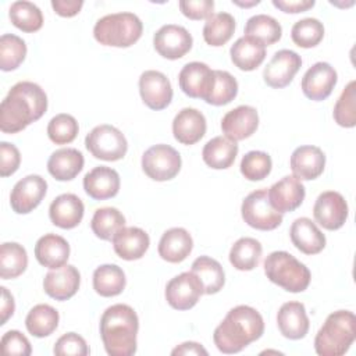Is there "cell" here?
Returning <instances> with one entry per match:
<instances>
[{
    "instance_id": "277c9868",
    "label": "cell",
    "mask_w": 356,
    "mask_h": 356,
    "mask_svg": "<svg viewBox=\"0 0 356 356\" xmlns=\"http://www.w3.org/2000/svg\"><path fill=\"white\" fill-rule=\"evenodd\" d=\"M356 338V317L349 310L331 313L314 338V349L320 356H342Z\"/></svg>"
},
{
    "instance_id": "60d3db41",
    "label": "cell",
    "mask_w": 356,
    "mask_h": 356,
    "mask_svg": "<svg viewBox=\"0 0 356 356\" xmlns=\"http://www.w3.org/2000/svg\"><path fill=\"white\" fill-rule=\"evenodd\" d=\"M122 227H125V217L115 207L97 209L90 221L93 234L103 241H111Z\"/></svg>"
},
{
    "instance_id": "3957f363",
    "label": "cell",
    "mask_w": 356,
    "mask_h": 356,
    "mask_svg": "<svg viewBox=\"0 0 356 356\" xmlns=\"http://www.w3.org/2000/svg\"><path fill=\"white\" fill-rule=\"evenodd\" d=\"M139 320L136 312L124 303L104 310L100 318V337L110 356H131L136 352Z\"/></svg>"
},
{
    "instance_id": "9a60e30c",
    "label": "cell",
    "mask_w": 356,
    "mask_h": 356,
    "mask_svg": "<svg viewBox=\"0 0 356 356\" xmlns=\"http://www.w3.org/2000/svg\"><path fill=\"white\" fill-rule=\"evenodd\" d=\"M302 65V58L293 50L282 49L274 53L263 71L264 82L274 88L281 89L288 86Z\"/></svg>"
},
{
    "instance_id": "f546056e",
    "label": "cell",
    "mask_w": 356,
    "mask_h": 356,
    "mask_svg": "<svg viewBox=\"0 0 356 356\" xmlns=\"http://www.w3.org/2000/svg\"><path fill=\"white\" fill-rule=\"evenodd\" d=\"M83 154L74 147H63L51 153L47 160V171L57 181H71L83 168Z\"/></svg>"
},
{
    "instance_id": "f907efd6",
    "label": "cell",
    "mask_w": 356,
    "mask_h": 356,
    "mask_svg": "<svg viewBox=\"0 0 356 356\" xmlns=\"http://www.w3.org/2000/svg\"><path fill=\"white\" fill-rule=\"evenodd\" d=\"M181 13L189 19H207L214 13V1L213 0H181L179 1Z\"/></svg>"
},
{
    "instance_id": "484cf974",
    "label": "cell",
    "mask_w": 356,
    "mask_h": 356,
    "mask_svg": "<svg viewBox=\"0 0 356 356\" xmlns=\"http://www.w3.org/2000/svg\"><path fill=\"white\" fill-rule=\"evenodd\" d=\"M293 246L305 254H317L325 248V236L307 217L296 218L289 229Z\"/></svg>"
},
{
    "instance_id": "f35d334b",
    "label": "cell",
    "mask_w": 356,
    "mask_h": 356,
    "mask_svg": "<svg viewBox=\"0 0 356 356\" xmlns=\"http://www.w3.org/2000/svg\"><path fill=\"white\" fill-rule=\"evenodd\" d=\"M8 17L15 28L26 33L36 32L43 25V15L40 8L26 0L14 1L8 8Z\"/></svg>"
},
{
    "instance_id": "2e32d148",
    "label": "cell",
    "mask_w": 356,
    "mask_h": 356,
    "mask_svg": "<svg viewBox=\"0 0 356 356\" xmlns=\"http://www.w3.org/2000/svg\"><path fill=\"white\" fill-rule=\"evenodd\" d=\"M338 75L332 65L324 61L313 64L303 75L300 88L303 95L314 102L327 99L337 85Z\"/></svg>"
},
{
    "instance_id": "ab89813d",
    "label": "cell",
    "mask_w": 356,
    "mask_h": 356,
    "mask_svg": "<svg viewBox=\"0 0 356 356\" xmlns=\"http://www.w3.org/2000/svg\"><path fill=\"white\" fill-rule=\"evenodd\" d=\"M245 36L254 38L264 46H270L281 39L282 28L275 18L266 14H257L248 19L245 25Z\"/></svg>"
},
{
    "instance_id": "7402d4cb",
    "label": "cell",
    "mask_w": 356,
    "mask_h": 356,
    "mask_svg": "<svg viewBox=\"0 0 356 356\" xmlns=\"http://www.w3.org/2000/svg\"><path fill=\"white\" fill-rule=\"evenodd\" d=\"M206 118L204 115L192 107H185L174 117L172 134L174 138L182 145H195L206 134Z\"/></svg>"
},
{
    "instance_id": "ba28073f",
    "label": "cell",
    "mask_w": 356,
    "mask_h": 356,
    "mask_svg": "<svg viewBox=\"0 0 356 356\" xmlns=\"http://www.w3.org/2000/svg\"><path fill=\"white\" fill-rule=\"evenodd\" d=\"M241 214L249 227L260 231L275 229L282 222V214L271 207L266 188L253 191L243 199Z\"/></svg>"
},
{
    "instance_id": "603a6c76",
    "label": "cell",
    "mask_w": 356,
    "mask_h": 356,
    "mask_svg": "<svg viewBox=\"0 0 356 356\" xmlns=\"http://www.w3.org/2000/svg\"><path fill=\"white\" fill-rule=\"evenodd\" d=\"M114 252L124 260H138L149 249L150 238L139 227H122L111 239Z\"/></svg>"
},
{
    "instance_id": "d6986e66",
    "label": "cell",
    "mask_w": 356,
    "mask_h": 356,
    "mask_svg": "<svg viewBox=\"0 0 356 356\" xmlns=\"http://www.w3.org/2000/svg\"><path fill=\"white\" fill-rule=\"evenodd\" d=\"M305 195L303 184L293 175H285L267 191L271 207L281 214L298 209L303 203Z\"/></svg>"
},
{
    "instance_id": "ee69618b",
    "label": "cell",
    "mask_w": 356,
    "mask_h": 356,
    "mask_svg": "<svg viewBox=\"0 0 356 356\" xmlns=\"http://www.w3.org/2000/svg\"><path fill=\"white\" fill-rule=\"evenodd\" d=\"M356 82L350 81L334 106V120L343 128H353L356 125Z\"/></svg>"
},
{
    "instance_id": "9f6ffc18",
    "label": "cell",
    "mask_w": 356,
    "mask_h": 356,
    "mask_svg": "<svg viewBox=\"0 0 356 356\" xmlns=\"http://www.w3.org/2000/svg\"><path fill=\"white\" fill-rule=\"evenodd\" d=\"M171 355H207V350L197 342H184L172 349Z\"/></svg>"
},
{
    "instance_id": "7c38bea8",
    "label": "cell",
    "mask_w": 356,
    "mask_h": 356,
    "mask_svg": "<svg viewBox=\"0 0 356 356\" xmlns=\"http://www.w3.org/2000/svg\"><path fill=\"white\" fill-rule=\"evenodd\" d=\"M47 192V182L36 174H31L19 179L11 193L10 204L17 214H28L36 209Z\"/></svg>"
},
{
    "instance_id": "e575fe53",
    "label": "cell",
    "mask_w": 356,
    "mask_h": 356,
    "mask_svg": "<svg viewBox=\"0 0 356 356\" xmlns=\"http://www.w3.org/2000/svg\"><path fill=\"white\" fill-rule=\"evenodd\" d=\"M58 312L46 303L33 306L25 318L26 330L31 335L36 338H44L53 334L58 325Z\"/></svg>"
},
{
    "instance_id": "7dc6e473",
    "label": "cell",
    "mask_w": 356,
    "mask_h": 356,
    "mask_svg": "<svg viewBox=\"0 0 356 356\" xmlns=\"http://www.w3.org/2000/svg\"><path fill=\"white\" fill-rule=\"evenodd\" d=\"M216 82L214 88L206 100V103L211 106H224L231 103L238 95V82L236 79L228 72L221 70H214Z\"/></svg>"
},
{
    "instance_id": "4dcf8cb0",
    "label": "cell",
    "mask_w": 356,
    "mask_h": 356,
    "mask_svg": "<svg viewBox=\"0 0 356 356\" xmlns=\"http://www.w3.org/2000/svg\"><path fill=\"white\" fill-rule=\"evenodd\" d=\"M231 61L242 71L256 70L266 58V46L250 36L239 38L229 50Z\"/></svg>"
},
{
    "instance_id": "ffe728a7",
    "label": "cell",
    "mask_w": 356,
    "mask_h": 356,
    "mask_svg": "<svg viewBox=\"0 0 356 356\" xmlns=\"http://www.w3.org/2000/svg\"><path fill=\"white\" fill-rule=\"evenodd\" d=\"M81 284V274L76 267L64 264L60 268L50 270L43 278L44 292L56 300H67L72 298Z\"/></svg>"
},
{
    "instance_id": "6da1fadb",
    "label": "cell",
    "mask_w": 356,
    "mask_h": 356,
    "mask_svg": "<svg viewBox=\"0 0 356 356\" xmlns=\"http://www.w3.org/2000/svg\"><path fill=\"white\" fill-rule=\"evenodd\" d=\"M47 110V96L35 82L15 83L0 104V129L4 134H17Z\"/></svg>"
},
{
    "instance_id": "db71d44e",
    "label": "cell",
    "mask_w": 356,
    "mask_h": 356,
    "mask_svg": "<svg viewBox=\"0 0 356 356\" xmlns=\"http://www.w3.org/2000/svg\"><path fill=\"white\" fill-rule=\"evenodd\" d=\"M82 6H83L82 0H53L51 1V7L54 13L65 18L76 15L81 11Z\"/></svg>"
},
{
    "instance_id": "4316f807",
    "label": "cell",
    "mask_w": 356,
    "mask_h": 356,
    "mask_svg": "<svg viewBox=\"0 0 356 356\" xmlns=\"http://www.w3.org/2000/svg\"><path fill=\"white\" fill-rule=\"evenodd\" d=\"M280 332L288 339H302L309 331V317L305 305L300 302H286L277 313Z\"/></svg>"
},
{
    "instance_id": "8d00e7d4",
    "label": "cell",
    "mask_w": 356,
    "mask_h": 356,
    "mask_svg": "<svg viewBox=\"0 0 356 356\" xmlns=\"http://www.w3.org/2000/svg\"><path fill=\"white\" fill-rule=\"evenodd\" d=\"M28 267V254L22 245L4 242L0 246V277L11 280L19 277Z\"/></svg>"
},
{
    "instance_id": "f5cc1de1",
    "label": "cell",
    "mask_w": 356,
    "mask_h": 356,
    "mask_svg": "<svg viewBox=\"0 0 356 356\" xmlns=\"http://www.w3.org/2000/svg\"><path fill=\"white\" fill-rule=\"evenodd\" d=\"M314 0H273V6L288 14H298L314 7Z\"/></svg>"
},
{
    "instance_id": "11a10c76",
    "label": "cell",
    "mask_w": 356,
    "mask_h": 356,
    "mask_svg": "<svg viewBox=\"0 0 356 356\" xmlns=\"http://www.w3.org/2000/svg\"><path fill=\"white\" fill-rule=\"evenodd\" d=\"M1 325L7 323V320L14 314L15 310V303H14V298L13 295L8 292V289L6 286H1Z\"/></svg>"
},
{
    "instance_id": "b9f144b4",
    "label": "cell",
    "mask_w": 356,
    "mask_h": 356,
    "mask_svg": "<svg viewBox=\"0 0 356 356\" xmlns=\"http://www.w3.org/2000/svg\"><path fill=\"white\" fill-rule=\"evenodd\" d=\"M26 56L25 42L13 33H4L0 38V68L3 71L17 70Z\"/></svg>"
},
{
    "instance_id": "74e56055",
    "label": "cell",
    "mask_w": 356,
    "mask_h": 356,
    "mask_svg": "<svg viewBox=\"0 0 356 356\" xmlns=\"http://www.w3.org/2000/svg\"><path fill=\"white\" fill-rule=\"evenodd\" d=\"M235 32V19L229 13H216L206 19L203 39L209 46H224Z\"/></svg>"
},
{
    "instance_id": "d6a6232c",
    "label": "cell",
    "mask_w": 356,
    "mask_h": 356,
    "mask_svg": "<svg viewBox=\"0 0 356 356\" xmlns=\"http://www.w3.org/2000/svg\"><path fill=\"white\" fill-rule=\"evenodd\" d=\"M191 271L200 280L206 295H214L220 292L225 282V274L222 266L209 256H199L192 263Z\"/></svg>"
},
{
    "instance_id": "44dd1931",
    "label": "cell",
    "mask_w": 356,
    "mask_h": 356,
    "mask_svg": "<svg viewBox=\"0 0 356 356\" xmlns=\"http://www.w3.org/2000/svg\"><path fill=\"white\" fill-rule=\"evenodd\" d=\"M289 164L293 177L299 181H312L323 174L325 167V154L317 146H299L293 150Z\"/></svg>"
},
{
    "instance_id": "d590c367",
    "label": "cell",
    "mask_w": 356,
    "mask_h": 356,
    "mask_svg": "<svg viewBox=\"0 0 356 356\" xmlns=\"http://www.w3.org/2000/svg\"><path fill=\"white\" fill-rule=\"evenodd\" d=\"M263 253L261 243L249 236L239 238L229 250V263L239 271H250L259 266Z\"/></svg>"
},
{
    "instance_id": "5b68a950",
    "label": "cell",
    "mask_w": 356,
    "mask_h": 356,
    "mask_svg": "<svg viewBox=\"0 0 356 356\" xmlns=\"http://www.w3.org/2000/svg\"><path fill=\"white\" fill-rule=\"evenodd\" d=\"M143 32L140 18L134 13H115L97 19L93 28L95 39L103 46L129 47Z\"/></svg>"
},
{
    "instance_id": "d4e9b609",
    "label": "cell",
    "mask_w": 356,
    "mask_h": 356,
    "mask_svg": "<svg viewBox=\"0 0 356 356\" xmlns=\"http://www.w3.org/2000/svg\"><path fill=\"white\" fill-rule=\"evenodd\" d=\"M83 211V202L76 195L63 193L50 203L49 217L56 227L71 229L82 221Z\"/></svg>"
},
{
    "instance_id": "f1b7e54d",
    "label": "cell",
    "mask_w": 356,
    "mask_h": 356,
    "mask_svg": "<svg viewBox=\"0 0 356 356\" xmlns=\"http://www.w3.org/2000/svg\"><path fill=\"white\" fill-rule=\"evenodd\" d=\"M35 257L43 267L50 270L60 268L70 257V245L60 235L46 234L35 245Z\"/></svg>"
},
{
    "instance_id": "83f0119b",
    "label": "cell",
    "mask_w": 356,
    "mask_h": 356,
    "mask_svg": "<svg viewBox=\"0 0 356 356\" xmlns=\"http://www.w3.org/2000/svg\"><path fill=\"white\" fill-rule=\"evenodd\" d=\"M193 241L191 234L181 227L167 229L159 242V254L168 263H181L192 252Z\"/></svg>"
},
{
    "instance_id": "7a4b0ae2",
    "label": "cell",
    "mask_w": 356,
    "mask_h": 356,
    "mask_svg": "<svg viewBox=\"0 0 356 356\" xmlns=\"http://www.w3.org/2000/svg\"><path fill=\"white\" fill-rule=\"evenodd\" d=\"M264 332L261 314L246 305L232 307L224 320L216 327L213 341L217 349L225 355L238 353Z\"/></svg>"
},
{
    "instance_id": "681fc988",
    "label": "cell",
    "mask_w": 356,
    "mask_h": 356,
    "mask_svg": "<svg viewBox=\"0 0 356 356\" xmlns=\"http://www.w3.org/2000/svg\"><path fill=\"white\" fill-rule=\"evenodd\" d=\"M0 345H1V350H3L4 355L29 356L32 353V348H31V343H29L28 338L17 330L7 331L1 337Z\"/></svg>"
},
{
    "instance_id": "ac0fdd59",
    "label": "cell",
    "mask_w": 356,
    "mask_h": 356,
    "mask_svg": "<svg viewBox=\"0 0 356 356\" xmlns=\"http://www.w3.org/2000/svg\"><path fill=\"white\" fill-rule=\"evenodd\" d=\"M259 127V114L252 106H238L229 110L221 120V131L225 138L238 142L252 136Z\"/></svg>"
},
{
    "instance_id": "836d02e7",
    "label": "cell",
    "mask_w": 356,
    "mask_h": 356,
    "mask_svg": "<svg viewBox=\"0 0 356 356\" xmlns=\"http://www.w3.org/2000/svg\"><path fill=\"white\" fill-rule=\"evenodd\" d=\"M125 284V273L117 264H102L93 271V289L103 298L120 295Z\"/></svg>"
},
{
    "instance_id": "e0dca14e",
    "label": "cell",
    "mask_w": 356,
    "mask_h": 356,
    "mask_svg": "<svg viewBox=\"0 0 356 356\" xmlns=\"http://www.w3.org/2000/svg\"><path fill=\"white\" fill-rule=\"evenodd\" d=\"M139 93L143 103L152 110H163L172 100V88L168 78L154 70H147L139 76Z\"/></svg>"
},
{
    "instance_id": "cb8c5ba5",
    "label": "cell",
    "mask_w": 356,
    "mask_h": 356,
    "mask_svg": "<svg viewBox=\"0 0 356 356\" xmlns=\"http://www.w3.org/2000/svg\"><path fill=\"white\" fill-rule=\"evenodd\" d=\"M83 189L95 200L114 197L120 191V175L111 167H95L83 177Z\"/></svg>"
},
{
    "instance_id": "bcb514c9",
    "label": "cell",
    "mask_w": 356,
    "mask_h": 356,
    "mask_svg": "<svg viewBox=\"0 0 356 356\" xmlns=\"http://www.w3.org/2000/svg\"><path fill=\"white\" fill-rule=\"evenodd\" d=\"M273 161L266 152H248L241 160V172L249 181H261L271 172Z\"/></svg>"
},
{
    "instance_id": "8992f818",
    "label": "cell",
    "mask_w": 356,
    "mask_h": 356,
    "mask_svg": "<svg viewBox=\"0 0 356 356\" xmlns=\"http://www.w3.org/2000/svg\"><path fill=\"white\" fill-rule=\"evenodd\" d=\"M264 274L288 292H303L312 280L310 270L285 250H275L264 260Z\"/></svg>"
},
{
    "instance_id": "816d5d0a",
    "label": "cell",
    "mask_w": 356,
    "mask_h": 356,
    "mask_svg": "<svg viewBox=\"0 0 356 356\" xmlns=\"http://www.w3.org/2000/svg\"><path fill=\"white\" fill-rule=\"evenodd\" d=\"M21 163V154L15 145L8 142L0 143V175H13Z\"/></svg>"
},
{
    "instance_id": "6f0895ef",
    "label": "cell",
    "mask_w": 356,
    "mask_h": 356,
    "mask_svg": "<svg viewBox=\"0 0 356 356\" xmlns=\"http://www.w3.org/2000/svg\"><path fill=\"white\" fill-rule=\"evenodd\" d=\"M232 3L236 4V6H241V7H252V6L259 4L260 1H259V0H253V1H250V3H242V1H238V0H232Z\"/></svg>"
},
{
    "instance_id": "9c48e42d",
    "label": "cell",
    "mask_w": 356,
    "mask_h": 356,
    "mask_svg": "<svg viewBox=\"0 0 356 356\" xmlns=\"http://www.w3.org/2000/svg\"><path fill=\"white\" fill-rule=\"evenodd\" d=\"M181 156L170 145H154L142 156V170L153 181H170L181 170Z\"/></svg>"
},
{
    "instance_id": "52a82bcc",
    "label": "cell",
    "mask_w": 356,
    "mask_h": 356,
    "mask_svg": "<svg viewBox=\"0 0 356 356\" xmlns=\"http://www.w3.org/2000/svg\"><path fill=\"white\" fill-rule=\"evenodd\" d=\"M85 146L89 153L99 160H121L128 150V142L124 134L108 124L95 127L85 138Z\"/></svg>"
},
{
    "instance_id": "c3c4849f",
    "label": "cell",
    "mask_w": 356,
    "mask_h": 356,
    "mask_svg": "<svg viewBox=\"0 0 356 356\" xmlns=\"http://www.w3.org/2000/svg\"><path fill=\"white\" fill-rule=\"evenodd\" d=\"M53 352L57 356H86L89 355V348L81 335L75 332H67L56 341Z\"/></svg>"
},
{
    "instance_id": "8fae6325",
    "label": "cell",
    "mask_w": 356,
    "mask_h": 356,
    "mask_svg": "<svg viewBox=\"0 0 356 356\" xmlns=\"http://www.w3.org/2000/svg\"><path fill=\"white\" fill-rule=\"evenodd\" d=\"M216 82L214 71L204 63L192 61L182 67L178 75L181 90L192 99H209Z\"/></svg>"
},
{
    "instance_id": "7bdbcfd3",
    "label": "cell",
    "mask_w": 356,
    "mask_h": 356,
    "mask_svg": "<svg viewBox=\"0 0 356 356\" xmlns=\"http://www.w3.org/2000/svg\"><path fill=\"white\" fill-rule=\"evenodd\" d=\"M293 43L303 49L317 46L324 38V25L317 18H303L293 24L291 29Z\"/></svg>"
},
{
    "instance_id": "1f68e13d",
    "label": "cell",
    "mask_w": 356,
    "mask_h": 356,
    "mask_svg": "<svg viewBox=\"0 0 356 356\" xmlns=\"http://www.w3.org/2000/svg\"><path fill=\"white\" fill-rule=\"evenodd\" d=\"M236 154H238L236 142L225 136H216L210 139L202 150L203 161L210 168H214V170H225L231 167L235 161Z\"/></svg>"
},
{
    "instance_id": "f6af8a7d",
    "label": "cell",
    "mask_w": 356,
    "mask_h": 356,
    "mask_svg": "<svg viewBox=\"0 0 356 356\" xmlns=\"http://www.w3.org/2000/svg\"><path fill=\"white\" fill-rule=\"evenodd\" d=\"M78 121L65 113L54 115L47 124V136L56 145L71 143L78 135Z\"/></svg>"
},
{
    "instance_id": "5bb4252c",
    "label": "cell",
    "mask_w": 356,
    "mask_h": 356,
    "mask_svg": "<svg viewBox=\"0 0 356 356\" xmlns=\"http://www.w3.org/2000/svg\"><path fill=\"white\" fill-rule=\"evenodd\" d=\"M192 35L181 25L167 24L156 31L153 46L156 51L168 60H178L192 49Z\"/></svg>"
},
{
    "instance_id": "4fadbf2b",
    "label": "cell",
    "mask_w": 356,
    "mask_h": 356,
    "mask_svg": "<svg viewBox=\"0 0 356 356\" xmlns=\"http://www.w3.org/2000/svg\"><path fill=\"white\" fill-rule=\"evenodd\" d=\"M348 203L345 197L335 191H325L318 195L313 206L314 220L325 229H339L348 218Z\"/></svg>"
},
{
    "instance_id": "30bf717a",
    "label": "cell",
    "mask_w": 356,
    "mask_h": 356,
    "mask_svg": "<svg viewBox=\"0 0 356 356\" xmlns=\"http://www.w3.org/2000/svg\"><path fill=\"white\" fill-rule=\"evenodd\" d=\"M203 293V285L192 271H185L171 278L164 292L167 303L175 310L192 309Z\"/></svg>"
}]
</instances>
